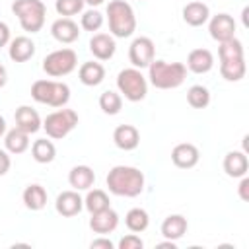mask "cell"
I'll use <instances>...</instances> for the list:
<instances>
[{
    "label": "cell",
    "instance_id": "1",
    "mask_svg": "<svg viewBox=\"0 0 249 249\" xmlns=\"http://www.w3.org/2000/svg\"><path fill=\"white\" fill-rule=\"evenodd\" d=\"M107 189L117 196H138L144 191V173L130 165H115L107 173Z\"/></svg>",
    "mask_w": 249,
    "mask_h": 249
},
{
    "label": "cell",
    "instance_id": "2",
    "mask_svg": "<svg viewBox=\"0 0 249 249\" xmlns=\"http://www.w3.org/2000/svg\"><path fill=\"white\" fill-rule=\"evenodd\" d=\"M148 78H150V84L158 89H173L185 82L187 66L181 62L152 60L148 66Z\"/></svg>",
    "mask_w": 249,
    "mask_h": 249
},
{
    "label": "cell",
    "instance_id": "3",
    "mask_svg": "<svg viewBox=\"0 0 249 249\" xmlns=\"http://www.w3.org/2000/svg\"><path fill=\"white\" fill-rule=\"evenodd\" d=\"M107 19H109V31L119 37H130L136 29V16L128 2L124 0H111L107 6Z\"/></svg>",
    "mask_w": 249,
    "mask_h": 249
},
{
    "label": "cell",
    "instance_id": "4",
    "mask_svg": "<svg viewBox=\"0 0 249 249\" xmlns=\"http://www.w3.org/2000/svg\"><path fill=\"white\" fill-rule=\"evenodd\" d=\"M12 12L18 16L19 25L27 33H37L45 25L47 6L41 0H16L12 4Z\"/></svg>",
    "mask_w": 249,
    "mask_h": 249
},
{
    "label": "cell",
    "instance_id": "5",
    "mask_svg": "<svg viewBox=\"0 0 249 249\" xmlns=\"http://www.w3.org/2000/svg\"><path fill=\"white\" fill-rule=\"evenodd\" d=\"M31 97L37 103L51 107H64L70 99V88L64 82L53 80H37L31 86Z\"/></svg>",
    "mask_w": 249,
    "mask_h": 249
},
{
    "label": "cell",
    "instance_id": "6",
    "mask_svg": "<svg viewBox=\"0 0 249 249\" xmlns=\"http://www.w3.org/2000/svg\"><path fill=\"white\" fill-rule=\"evenodd\" d=\"M117 88L128 101H142L148 93V82L138 68H124L117 76Z\"/></svg>",
    "mask_w": 249,
    "mask_h": 249
},
{
    "label": "cell",
    "instance_id": "7",
    "mask_svg": "<svg viewBox=\"0 0 249 249\" xmlns=\"http://www.w3.org/2000/svg\"><path fill=\"white\" fill-rule=\"evenodd\" d=\"M78 124V113L72 109H58L51 115H47V119L43 121V128L47 132V136L51 138H64L68 132H72Z\"/></svg>",
    "mask_w": 249,
    "mask_h": 249
},
{
    "label": "cell",
    "instance_id": "8",
    "mask_svg": "<svg viewBox=\"0 0 249 249\" xmlns=\"http://www.w3.org/2000/svg\"><path fill=\"white\" fill-rule=\"evenodd\" d=\"M76 66H78V54H76L72 49H58V51L49 53V54L43 58V70H45L49 76H53V78L66 76V74H70Z\"/></svg>",
    "mask_w": 249,
    "mask_h": 249
},
{
    "label": "cell",
    "instance_id": "9",
    "mask_svg": "<svg viewBox=\"0 0 249 249\" xmlns=\"http://www.w3.org/2000/svg\"><path fill=\"white\" fill-rule=\"evenodd\" d=\"M154 54H156V47L150 37H136L128 47V58L132 66L138 70L148 68L150 62L154 60Z\"/></svg>",
    "mask_w": 249,
    "mask_h": 249
},
{
    "label": "cell",
    "instance_id": "10",
    "mask_svg": "<svg viewBox=\"0 0 249 249\" xmlns=\"http://www.w3.org/2000/svg\"><path fill=\"white\" fill-rule=\"evenodd\" d=\"M208 31L214 41L224 43L235 37V21L230 14H216L208 23Z\"/></svg>",
    "mask_w": 249,
    "mask_h": 249
},
{
    "label": "cell",
    "instance_id": "11",
    "mask_svg": "<svg viewBox=\"0 0 249 249\" xmlns=\"http://www.w3.org/2000/svg\"><path fill=\"white\" fill-rule=\"evenodd\" d=\"M117 226H119V214L111 206L105 208V210L93 212L91 218H89V228L93 230V233H99V235L115 231Z\"/></svg>",
    "mask_w": 249,
    "mask_h": 249
},
{
    "label": "cell",
    "instance_id": "12",
    "mask_svg": "<svg viewBox=\"0 0 249 249\" xmlns=\"http://www.w3.org/2000/svg\"><path fill=\"white\" fill-rule=\"evenodd\" d=\"M54 208L60 216L64 218H70V216H76L82 212L84 208V198L78 195V191H62L58 196H56V202H54Z\"/></svg>",
    "mask_w": 249,
    "mask_h": 249
},
{
    "label": "cell",
    "instance_id": "13",
    "mask_svg": "<svg viewBox=\"0 0 249 249\" xmlns=\"http://www.w3.org/2000/svg\"><path fill=\"white\" fill-rule=\"evenodd\" d=\"M198 158H200L198 148H196L195 144H189V142L177 144V146L173 148V152H171L173 163H175L177 167H181V169H191V167H195V165L198 163Z\"/></svg>",
    "mask_w": 249,
    "mask_h": 249
},
{
    "label": "cell",
    "instance_id": "14",
    "mask_svg": "<svg viewBox=\"0 0 249 249\" xmlns=\"http://www.w3.org/2000/svg\"><path fill=\"white\" fill-rule=\"evenodd\" d=\"M51 35H53L58 43L70 45V43H74V41L80 37V29H78V25H76L70 18H60V19L53 21V25H51Z\"/></svg>",
    "mask_w": 249,
    "mask_h": 249
},
{
    "label": "cell",
    "instance_id": "15",
    "mask_svg": "<svg viewBox=\"0 0 249 249\" xmlns=\"http://www.w3.org/2000/svg\"><path fill=\"white\" fill-rule=\"evenodd\" d=\"M113 142H115L117 148H121L124 152H130L140 144V132L132 124H119L113 132Z\"/></svg>",
    "mask_w": 249,
    "mask_h": 249
},
{
    "label": "cell",
    "instance_id": "16",
    "mask_svg": "<svg viewBox=\"0 0 249 249\" xmlns=\"http://www.w3.org/2000/svg\"><path fill=\"white\" fill-rule=\"evenodd\" d=\"M14 117H16V126L21 128V130L27 132V134H33V132H37V130L43 126L39 113H37L35 109H31L29 105L18 107Z\"/></svg>",
    "mask_w": 249,
    "mask_h": 249
},
{
    "label": "cell",
    "instance_id": "17",
    "mask_svg": "<svg viewBox=\"0 0 249 249\" xmlns=\"http://www.w3.org/2000/svg\"><path fill=\"white\" fill-rule=\"evenodd\" d=\"M89 51L95 58L99 60H109L115 51H117V45H115V39L107 33H95L91 39H89Z\"/></svg>",
    "mask_w": 249,
    "mask_h": 249
},
{
    "label": "cell",
    "instance_id": "18",
    "mask_svg": "<svg viewBox=\"0 0 249 249\" xmlns=\"http://www.w3.org/2000/svg\"><path fill=\"white\" fill-rule=\"evenodd\" d=\"M214 66V54L208 49H195L187 56V68L195 74H206Z\"/></svg>",
    "mask_w": 249,
    "mask_h": 249
},
{
    "label": "cell",
    "instance_id": "19",
    "mask_svg": "<svg viewBox=\"0 0 249 249\" xmlns=\"http://www.w3.org/2000/svg\"><path fill=\"white\" fill-rule=\"evenodd\" d=\"M8 54H10V58L14 62H25V60H29L35 54V43L29 37L19 35V37H16V39L10 41Z\"/></svg>",
    "mask_w": 249,
    "mask_h": 249
},
{
    "label": "cell",
    "instance_id": "20",
    "mask_svg": "<svg viewBox=\"0 0 249 249\" xmlns=\"http://www.w3.org/2000/svg\"><path fill=\"white\" fill-rule=\"evenodd\" d=\"M95 181V173L89 165H76L68 173V183L74 191H88Z\"/></svg>",
    "mask_w": 249,
    "mask_h": 249
},
{
    "label": "cell",
    "instance_id": "21",
    "mask_svg": "<svg viewBox=\"0 0 249 249\" xmlns=\"http://www.w3.org/2000/svg\"><path fill=\"white\" fill-rule=\"evenodd\" d=\"M187 233V218L181 214H171L161 222V235L165 239L177 241Z\"/></svg>",
    "mask_w": 249,
    "mask_h": 249
},
{
    "label": "cell",
    "instance_id": "22",
    "mask_svg": "<svg viewBox=\"0 0 249 249\" xmlns=\"http://www.w3.org/2000/svg\"><path fill=\"white\" fill-rule=\"evenodd\" d=\"M183 19H185V23H189L193 27L204 25L210 19V8L202 2H189L183 8Z\"/></svg>",
    "mask_w": 249,
    "mask_h": 249
},
{
    "label": "cell",
    "instance_id": "23",
    "mask_svg": "<svg viewBox=\"0 0 249 249\" xmlns=\"http://www.w3.org/2000/svg\"><path fill=\"white\" fill-rule=\"evenodd\" d=\"M245 56L235 58H222L220 60V74L228 82H239L245 76Z\"/></svg>",
    "mask_w": 249,
    "mask_h": 249
},
{
    "label": "cell",
    "instance_id": "24",
    "mask_svg": "<svg viewBox=\"0 0 249 249\" xmlns=\"http://www.w3.org/2000/svg\"><path fill=\"white\" fill-rule=\"evenodd\" d=\"M249 169L245 152H228L224 158V171L230 177H243Z\"/></svg>",
    "mask_w": 249,
    "mask_h": 249
},
{
    "label": "cell",
    "instance_id": "25",
    "mask_svg": "<svg viewBox=\"0 0 249 249\" xmlns=\"http://www.w3.org/2000/svg\"><path fill=\"white\" fill-rule=\"evenodd\" d=\"M78 76H80V82L84 86H99L105 78V68L99 64V62H84L78 70Z\"/></svg>",
    "mask_w": 249,
    "mask_h": 249
},
{
    "label": "cell",
    "instance_id": "26",
    "mask_svg": "<svg viewBox=\"0 0 249 249\" xmlns=\"http://www.w3.org/2000/svg\"><path fill=\"white\" fill-rule=\"evenodd\" d=\"M4 146H6V150L10 154H23L29 148V134L16 126V128H12V130L6 132Z\"/></svg>",
    "mask_w": 249,
    "mask_h": 249
},
{
    "label": "cell",
    "instance_id": "27",
    "mask_svg": "<svg viewBox=\"0 0 249 249\" xmlns=\"http://www.w3.org/2000/svg\"><path fill=\"white\" fill-rule=\"evenodd\" d=\"M23 204L29 210H43L47 206V191H45V187H41L37 183L27 185L25 191H23Z\"/></svg>",
    "mask_w": 249,
    "mask_h": 249
},
{
    "label": "cell",
    "instance_id": "28",
    "mask_svg": "<svg viewBox=\"0 0 249 249\" xmlns=\"http://www.w3.org/2000/svg\"><path fill=\"white\" fill-rule=\"evenodd\" d=\"M31 154H33V160L37 163H51L54 160V156H56V148H54V144L51 140L39 138V140L33 142Z\"/></svg>",
    "mask_w": 249,
    "mask_h": 249
},
{
    "label": "cell",
    "instance_id": "29",
    "mask_svg": "<svg viewBox=\"0 0 249 249\" xmlns=\"http://www.w3.org/2000/svg\"><path fill=\"white\" fill-rule=\"evenodd\" d=\"M124 224H126V228H128L130 231L140 233V231H144V230L148 228L150 216H148V212H146L144 208H130V210L126 212V216H124Z\"/></svg>",
    "mask_w": 249,
    "mask_h": 249
},
{
    "label": "cell",
    "instance_id": "30",
    "mask_svg": "<svg viewBox=\"0 0 249 249\" xmlns=\"http://www.w3.org/2000/svg\"><path fill=\"white\" fill-rule=\"evenodd\" d=\"M84 208H86L89 214L109 208V196H107V193L101 191V189L89 191V193L86 195V198H84Z\"/></svg>",
    "mask_w": 249,
    "mask_h": 249
},
{
    "label": "cell",
    "instance_id": "31",
    "mask_svg": "<svg viewBox=\"0 0 249 249\" xmlns=\"http://www.w3.org/2000/svg\"><path fill=\"white\" fill-rule=\"evenodd\" d=\"M99 107H101V111L107 113V115H117V113L123 109V97H121L117 91L107 89V91H103V93L99 95Z\"/></svg>",
    "mask_w": 249,
    "mask_h": 249
},
{
    "label": "cell",
    "instance_id": "32",
    "mask_svg": "<svg viewBox=\"0 0 249 249\" xmlns=\"http://www.w3.org/2000/svg\"><path fill=\"white\" fill-rule=\"evenodd\" d=\"M187 101L195 109H204L210 103V91L204 86H198V84L191 86L189 91H187Z\"/></svg>",
    "mask_w": 249,
    "mask_h": 249
},
{
    "label": "cell",
    "instance_id": "33",
    "mask_svg": "<svg viewBox=\"0 0 249 249\" xmlns=\"http://www.w3.org/2000/svg\"><path fill=\"white\" fill-rule=\"evenodd\" d=\"M218 54H220V60L222 58H235V56H243V45L239 39H228L224 43H220L218 47Z\"/></svg>",
    "mask_w": 249,
    "mask_h": 249
},
{
    "label": "cell",
    "instance_id": "34",
    "mask_svg": "<svg viewBox=\"0 0 249 249\" xmlns=\"http://www.w3.org/2000/svg\"><path fill=\"white\" fill-rule=\"evenodd\" d=\"M82 8H84V0H56L54 2V10L62 18L76 16V14L82 12Z\"/></svg>",
    "mask_w": 249,
    "mask_h": 249
},
{
    "label": "cell",
    "instance_id": "35",
    "mask_svg": "<svg viewBox=\"0 0 249 249\" xmlns=\"http://www.w3.org/2000/svg\"><path fill=\"white\" fill-rule=\"evenodd\" d=\"M80 23H82V27L86 31H97L103 25V14L91 8V10H88V12L82 14V21Z\"/></svg>",
    "mask_w": 249,
    "mask_h": 249
},
{
    "label": "cell",
    "instance_id": "36",
    "mask_svg": "<svg viewBox=\"0 0 249 249\" xmlns=\"http://www.w3.org/2000/svg\"><path fill=\"white\" fill-rule=\"evenodd\" d=\"M142 247H144V241L136 233H128L119 241V249H142Z\"/></svg>",
    "mask_w": 249,
    "mask_h": 249
},
{
    "label": "cell",
    "instance_id": "37",
    "mask_svg": "<svg viewBox=\"0 0 249 249\" xmlns=\"http://www.w3.org/2000/svg\"><path fill=\"white\" fill-rule=\"evenodd\" d=\"M89 247L91 249H113V241L107 239V237H97L89 243Z\"/></svg>",
    "mask_w": 249,
    "mask_h": 249
},
{
    "label": "cell",
    "instance_id": "38",
    "mask_svg": "<svg viewBox=\"0 0 249 249\" xmlns=\"http://www.w3.org/2000/svg\"><path fill=\"white\" fill-rule=\"evenodd\" d=\"M10 165H12V161H10V156H8V152H6V150H0V177L8 173Z\"/></svg>",
    "mask_w": 249,
    "mask_h": 249
},
{
    "label": "cell",
    "instance_id": "39",
    "mask_svg": "<svg viewBox=\"0 0 249 249\" xmlns=\"http://www.w3.org/2000/svg\"><path fill=\"white\" fill-rule=\"evenodd\" d=\"M8 43H10V27L4 21H0V49L6 47Z\"/></svg>",
    "mask_w": 249,
    "mask_h": 249
},
{
    "label": "cell",
    "instance_id": "40",
    "mask_svg": "<svg viewBox=\"0 0 249 249\" xmlns=\"http://www.w3.org/2000/svg\"><path fill=\"white\" fill-rule=\"evenodd\" d=\"M247 187H249V179L243 175V179H241V183H239V196H241L243 200H249V195H247Z\"/></svg>",
    "mask_w": 249,
    "mask_h": 249
},
{
    "label": "cell",
    "instance_id": "41",
    "mask_svg": "<svg viewBox=\"0 0 249 249\" xmlns=\"http://www.w3.org/2000/svg\"><path fill=\"white\" fill-rule=\"evenodd\" d=\"M6 80H8V74H6L4 64L0 62V88H4V86H6Z\"/></svg>",
    "mask_w": 249,
    "mask_h": 249
},
{
    "label": "cell",
    "instance_id": "42",
    "mask_svg": "<svg viewBox=\"0 0 249 249\" xmlns=\"http://www.w3.org/2000/svg\"><path fill=\"white\" fill-rule=\"evenodd\" d=\"M103 2H105V0H84V4H88V6H91V8H93V6H99V4H103Z\"/></svg>",
    "mask_w": 249,
    "mask_h": 249
},
{
    "label": "cell",
    "instance_id": "43",
    "mask_svg": "<svg viewBox=\"0 0 249 249\" xmlns=\"http://www.w3.org/2000/svg\"><path fill=\"white\" fill-rule=\"evenodd\" d=\"M6 132V121H4V117H0V136Z\"/></svg>",
    "mask_w": 249,
    "mask_h": 249
}]
</instances>
